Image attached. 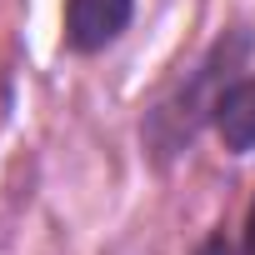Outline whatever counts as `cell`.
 Here are the masks:
<instances>
[{
  "label": "cell",
  "instance_id": "obj_1",
  "mask_svg": "<svg viewBox=\"0 0 255 255\" xmlns=\"http://www.w3.org/2000/svg\"><path fill=\"white\" fill-rule=\"evenodd\" d=\"M255 60V30L240 20V25H225L200 55L190 70H180L140 115V155L150 160V170L170 175L190 150L195 140L210 130V115H215V100L220 90L250 70Z\"/></svg>",
  "mask_w": 255,
  "mask_h": 255
},
{
  "label": "cell",
  "instance_id": "obj_2",
  "mask_svg": "<svg viewBox=\"0 0 255 255\" xmlns=\"http://www.w3.org/2000/svg\"><path fill=\"white\" fill-rule=\"evenodd\" d=\"M140 0H60V50L75 60H95L115 50L135 25Z\"/></svg>",
  "mask_w": 255,
  "mask_h": 255
},
{
  "label": "cell",
  "instance_id": "obj_3",
  "mask_svg": "<svg viewBox=\"0 0 255 255\" xmlns=\"http://www.w3.org/2000/svg\"><path fill=\"white\" fill-rule=\"evenodd\" d=\"M210 135L220 140L225 155L245 160L255 155V70H240L220 100H215V115H210Z\"/></svg>",
  "mask_w": 255,
  "mask_h": 255
},
{
  "label": "cell",
  "instance_id": "obj_4",
  "mask_svg": "<svg viewBox=\"0 0 255 255\" xmlns=\"http://www.w3.org/2000/svg\"><path fill=\"white\" fill-rule=\"evenodd\" d=\"M190 255H245V250H240V235H225V230H210V235H205V240H200V245H195Z\"/></svg>",
  "mask_w": 255,
  "mask_h": 255
},
{
  "label": "cell",
  "instance_id": "obj_5",
  "mask_svg": "<svg viewBox=\"0 0 255 255\" xmlns=\"http://www.w3.org/2000/svg\"><path fill=\"white\" fill-rule=\"evenodd\" d=\"M240 250H245V255H255V195H250V205H245V225H240Z\"/></svg>",
  "mask_w": 255,
  "mask_h": 255
}]
</instances>
